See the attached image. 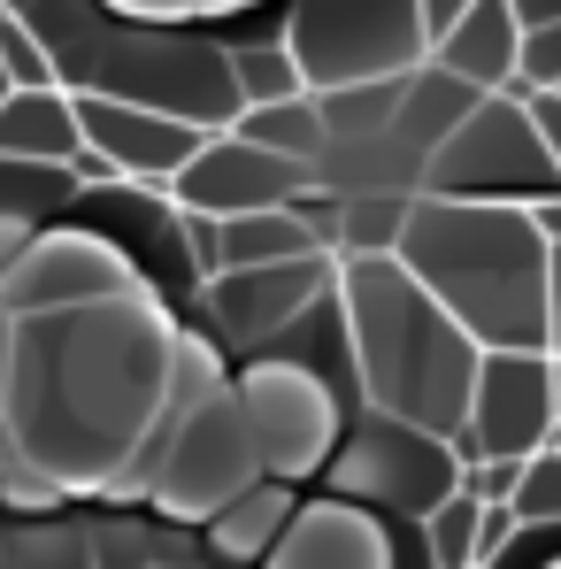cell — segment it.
<instances>
[{
    "mask_svg": "<svg viewBox=\"0 0 561 569\" xmlns=\"http://www.w3.org/2000/svg\"><path fill=\"white\" fill-rule=\"evenodd\" d=\"M170 362L178 347L139 292L16 316L8 423L23 462L62 492L123 485L139 439L170 416Z\"/></svg>",
    "mask_w": 561,
    "mask_h": 569,
    "instance_id": "1",
    "label": "cell"
},
{
    "mask_svg": "<svg viewBox=\"0 0 561 569\" xmlns=\"http://www.w3.org/2000/svg\"><path fill=\"white\" fill-rule=\"evenodd\" d=\"M469 323L477 347H547V231L523 200L431 192L392 247Z\"/></svg>",
    "mask_w": 561,
    "mask_h": 569,
    "instance_id": "2",
    "label": "cell"
},
{
    "mask_svg": "<svg viewBox=\"0 0 561 569\" xmlns=\"http://www.w3.org/2000/svg\"><path fill=\"white\" fill-rule=\"evenodd\" d=\"M339 292H347V323H354L362 400L400 408V416L462 439L477 362H484V347L469 339V323L400 254H354Z\"/></svg>",
    "mask_w": 561,
    "mask_h": 569,
    "instance_id": "3",
    "label": "cell"
},
{
    "mask_svg": "<svg viewBox=\"0 0 561 569\" xmlns=\"http://www.w3.org/2000/svg\"><path fill=\"white\" fill-rule=\"evenodd\" d=\"M331 485L370 500V508H392V516H431L454 485H462V439L400 416V408H377L347 431V447H331Z\"/></svg>",
    "mask_w": 561,
    "mask_h": 569,
    "instance_id": "4",
    "label": "cell"
},
{
    "mask_svg": "<svg viewBox=\"0 0 561 569\" xmlns=\"http://www.w3.org/2000/svg\"><path fill=\"white\" fill-rule=\"evenodd\" d=\"M423 170H431V192H462V200H539L561 186V162L547 154L523 93H484L423 154Z\"/></svg>",
    "mask_w": 561,
    "mask_h": 569,
    "instance_id": "5",
    "label": "cell"
},
{
    "mask_svg": "<svg viewBox=\"0 0 561 569\" xmlns=\"http://www.w3.org/2000/svg\"><path fill=\"white\" fill-rule=\"evenodd\" d=\"M262 470H270V462H262V447H254V423H247L239 392L223 385V392H208L200 408L178 416L170 455H162V470H154V508H162L170 523H208L223 500H239Z\"/></svg>",
    "mask_w": 561,
    "mask_h": 569,
    "instance_id": "6",
    "label": "cell"
},
{
    "mask_svg": "<svg viewBox=\"0 0 561 569\" xmlns=\"http://www.w3.org/2000/svg\"><path fill=\"white\" fill-rule=\"evenodd\" d=\"M423 39L431 31H423L415 0H300V23H292V54H300L308 86L415 70Z\"/></svg>",
    "mask_w": 561,
    "mask_h": 569,
    "instance_id": "7",
    "label": "cell"
},
{
    "mask_svg": "<svg viewBox=\"0 0 561 569\" xmlns=\"http://www.w3.org/2000/svg\"><path fill=\"white\" fill-rule=\"evenodd\" d=\"M231 392H239V408L254 423V447H262V462L278 477H308L331 462V447H339V385L315 362H300V355L247 362V378Z\"/></svg>",
    "mask_w": 561,
    "mask_h": 569,
    "instance_id": "8",
    "label": "cell"
},
{
    "mask_svg": "<svg viewBox=\"0 0 561 569\" xmlns=\"http://www.w3.org/2000/svg\"><path fill=\"white\" fill-rule=\"evenodd\" d=\"M547 439H561L554 355L547 347H484L469 423H462V455H531Z\"/></svg>",
    "mask_w": 561,
    "mask_h": 569,
    "instance_id": "9",
    "label": "cell"
},
{
    "mask_svg": "<svg viewBox=\"0 0 561 569\" xmlns=\"http://www.w3.org/2000/svg\"><path fill=\"white\" fill-rule=\"evenodd\" d=\"M108 292H131V254L116 231H39L16 254V270L0 278V300L16 316L78 308V300H108Z\"/></svg>",
    "mask_w": 561,
    "mask_h": 569,
    "instance_id": "10",
    "label": "cell"
},
{
    "mask_svg": "<svg viewBox=\"0 0 561 569\" xmlns=\"http://www.w3.org/2000/svg\"><path fill=\"white\" fill-rule=\"evenodd\" d=\"M70 100H78L86 139L116 162V178H131V186H170V178L192 162V147L208 139V131H200L192 116H178V108L108 93V86H86V93H70Z\"/></svg>",
    "mask_w": 561,
    "mask_h": 569,
    "instance_id": "11",
    "label": "cell"
},
{
    "mask_svg": "<svg viewBox=\"0 0 561 569\" xmlns=\"http://www.w3.org/2000/svg\"><path fill=\"white\" fill-rule=\"evenodd\" d=\"M323 292V254H284V262H247V270H208V323L223 331V347L254 355L284 339V323Z\"/></svg>",
    "mask_w": 561,
    "mask_h": 569,
    "instance_id": "12",
    "label": "cell"
},
{
    "mask_svg": "<svg viewBox=\"0 0 561 569\" xmlns=\"http://www.w3.org/2000/svg\"><path fill=\"white\" fill-rule=\"evenodd\" d=\"M300 170H308V162L270 154V147H254V139H239V131L223 123L216 139L192 147V162L170 178V200L192 208V216H239V208L292 200V192H300Z\"/></svg>",
    "mask_w": 561,
    "mask_h": 569,
    "instance_id": "13",
    "label": "cell"
},
{
    "mask_svg": "<svg viewBox=\"0 0 561 569\" xmlns=\"http://www.w3.org/2000/svg\"><path fill=\"white\" fill-rule=\"evenodd\" d=\"M270 562L278 569H384V562H400V547H392V531L370 516V500L331 492V500L292 508V523H284V539L270 547Z\"/></svg>",
    "mask_w": 561,
    "mask_h": 569,
    "instance_id": "14",
    "label": "cell"
},
{
    "mask_svg": "<svg viewBox=\"0 0 561 569\" xmlns=\"http://www.w3.org/2000/svg\"><path fill=\"white\" fill-rule=\"evenodd\" d=\"M431 54H439L447 70H462L469 86L500 93V86L515 78V54H523V16H515L508 0H469L462 16L431 39Z\"/></svg>",
    "mask_w": 561,
    "mask_h": 569,
    "instance_id": "15",
    "label": "cell"
},
{
    "mask_svg": "<svg viewBox=\"0 0 561 569\" xmlns=\"http://www.w3.org/2000/svg\"><path fill=\"white\" fill-rule=\"evenodd\" d=\"M292 477L262 470L239 500H223L200 531H208V555H223V562H270V547L284 539V523H292Z\"/></svg>",
    "mask_w": 561,
    "mask_h": 569,
    "instance_id": "16",
    "label": "cell"
},
{
    "mask_svg": "<svg viewBox=\"0 0 561 569\" xmlns=\"http://www.w3.org/2000/svg\"><path fill=\"white\" fill-rule=\"evenodd\" d=\"M86 147V123H78V100L54 93V86H8L0 93V154H23V162H70Z\"/></svg>",
    "mask_w": 561,
    "mask_h": 569,
    "instance_id": "17",
    "label": "cell"
},
{
    "mask_svg": "<svg viewBox=\"0 0 561 569\" xmlns=\"http://www.w3.org/2000/svg\"><path fill=\"white\" fill-rule=\"evenodd\" d=\"M477 100H484V86H469L462 70H447V62L431 54V70H408V93L392 108V139H408L415 154H431Z\"/></svg>",
    "mask_w": 561,
    "mask_h": 569,
    "instance_id": "18",
    "label": "cell"
},
{
    "mask_svg": "<svg viewBox=\"0 0 561 569\" xmlns=\"http://www.w3.org/2000/svg\"><path fill=\"white\" fill-rule=\"evenodd\" d=\"M231 131H239V139H254V147H270V154H292V162H315V154L331 147L323 100H308V93L247 100V108L231 116Z\"/></svg>",
    "mask_w": 561,
    "mask_h": 569,
    "instance_id": "19",
    "label": "cell"
},
{
    "mask_svg": "<svg viewBox=\"0 0 561 569\" xmlns=\"http://www.w3.org/2000/svg\"><path fill=\"white\" fill-rule=\"evenodd\" d=\"M408 93V70H384V78H347V86H323V123L331 139H377L392 131V108Z\"/></svg>",
    "mask_w": 561,
    "mask_h": 569,
    "instance_id": "20",
    "label": "cell"
},
{
    "mask_svg": "<svg viewBox=\"0 0 561 569\" xmlns=\"http://www.w3.org/2000/svg\"><path fill=\"white\" fill-rule=\"evenodd\" d=\"M477 516H484V500H477L469 485H454V492L423 516V562H439V569L477 562Z\"/></svg>",
    "mask_w": 561,
    "mask_h": 569,
    "instance_id": "21",
    "label": "cell"
},
{
    "mask_svg": "<svg viewBox=\"0 0 561 569\" xmlns=\"http://www.w3.org/2000/svg\"><path fill=\"white\" fill-rule=\"evenodd\" d=\"M231 70H239V108L278 100V93H308V70H300L292 47H231Z\"/></svg>",
    "mask_w": 561,
    "mask_h": 569,
    "instance_id": "22",
    "label": "cell"
},
{
    "mask_svg": "<svg viewBox=\"0 0 561 569\" xmlns=\"http://www.w3.org/2000/svg\"><path fill=\"white\" fill-rule=\"evenodd\" d=\"M408 208H415V200H400V192L347 200V216H339V239H347L354 254H392V247H400V231H408Z\"/></svg>",
    "mask_w": 561,
    "mask_h": 569,
    "instance_id": "23",
    "label": "cell"
},
{
    "mask_svg": "<svg viewBox=\"0 0 561 569\" xmlns=\"http://www.w3.org/2000/svg\"><path fill=\"white\" fill-rule=\"evenodd\" d=\"M539 86H561V16L554 23H523V54H515V78L500 93H539Z\"/></svg>",
    "mask_w": 561,
    "mask_h": 569,
    "instance_id": "24",
    "label": "cell"
},
{
    "mask_svg": "<svg viewBox=\"0 0 561 569\" xmlns=\"http://www.w3.org/2000/svg\"><path fill=\"white\" fill-rule=\"evenodd\" d=\"M0 562L8 569H31V562H93L70 531H47V523H8L0 531Z\"/></svg>",
    "mask_w": 561,
    "mask_h": 569,
    "instance_id": "25",
    "label": "cell"
},
{
    "mask_svg": "<svg viewBox=\"0 0 561 569\" xmlns=\"http://www.w3.org/2000/svg\"><path fill=\"white\" fill-rule=\"evenodd\" d=\"M515 516H561V439L523 455V485H515Z\"/></svg>",
    "mask_w": 561,
    "mask_h": 569,
    "instance_id": "26",
    "label": "cell"
},
{
    "mask_svg": "<svg viewBox=\"0 0 561 569\" xmlns=\"http://www.w3.org/2000/svg\"><path fill=\"white\" fill-rule=\"evenodd\" d=\"M0 62H8V78H16V86H54V54H47V47L8 16V8H0Z\"/></svg>",
    "mask_w": 561,
    "mask_h": 569,
    "instance_id": "27",
    "label": "cell"
},
{
    "mask_svg": "<svg viewBox=\"0 0 561 569\" xmlns=\"http://www.w3.org/2000/svg\"><path fill=\"white\" fill-rule=\"evenodd\" d=\"M462 485L477 492V500H515L523 455H462Z\"/></svg>",
    "mask_w": 561,
    "mask_h": 569,
    "instance_id": "28",
    "label": "cell"
},
{
    "mask_svg": "<svg viewBox=\"0 0 561 569\" xmlns=\"http://www.w3.org/2000/svg\"><path fill=\"white\" fill-rule=\"evenodd\" d=\"M39 231H47V216H31V208H16V200H0V278L16 270V254H23V247H31Z\"/></svg>",
    "mask_w": 561,
    "mask_h": 569,
    "instance_id": "29",
    "label": "cell"
},
{
    "mask_svg": "<svg viewBox=\"0 0 561 569\" xmlns=\"http://www.w3.org/2000/svg\"><path fill=\"white\" fill-rule=\"evenodd\" d=\"M531 123H539L547 154L561 162V86H539V93H531Z\"/></svg>",
    "mask_w": 561,
    "mask_h": 569,
    "instance_id": "30",
    "label": "cell"
},
{
    "mask_svg": "<svg viewBox=\"0 0 561 569\" xmlns=\"http://www.w3.org/2000/svg\"><path fill=\"white\" fill-rule=\"evenodd\" d=\"M547 347L561 355V239L547 247Z\"/></svg>",
    "mask_w": 561,
    "mask_h": 569,
    "instance_id": "31",
    "label": "cell"
},
{
    "mask_svg": "<svg viewBox=\"0 0 561 569\" xmlns=\"http://www.w3.org/2000/svg\"><path fill=\"white\" fill-rule=\"evenodd\" d=\"M108 8H123V16H147V23H170V16H186V8H208V0H108Z\"/></svg>",
    "mask_w": 561,
    "mask_h": 569,
    "instance_id": "32",
    "label": "cell"
},
{
    "mask_svg": "<svg viewBox=\"0 0 561 569\" xmlns=\"http://www.w3.org/2000/svg\"><path fill=\"white\" fill-rule=\"evenodd\" d=\"M8 385H16V308L0 300V408H8Z\"/></svg>",
    "mask_w": 561,
    "mask_h": 569,
    "instance_id": "33",
    "label": "cell"
},
{
    "mask_svg": "<svg viewBox=\"0 0 561 569\" xmlns=\"http://www.w3.org/2000/svg\"><path fill=\"white\" fill-rule=\"evenodd\" d=\"M523 208H531V223H539V231H547V247H554V239H561V186L539 192V200H523Z\"/></svg>",
    "mask_w": 561,
    "mask_h": 569,
    "instance_id": "34",
    "label": "cell"
},
{
    "mask_svg": "<svg viewBox=\"0 0 561 569\" xmlns=\"http://www.w3.org/2000/svg\"><path fill=\"white\" fill-rule=\"evenodd\" d=\"M415 8H423V31H431V39H439V31H447V23H454V16H462L469 0H415Z\"/></svg>",
    "mask_w": 561,
    "mask_h": 569,
    "instance_id": "35",
    "label": "cell"
},
{
    "mask_svg": "<svg viewBox=\"0 0 561 569\" xmlns=\"http://www.w3.org/2000/svg\"><path fill=\"white\" fill-rule=\"evenodd\" d=\"M508 8H515L523 23H554V16H561V0H508Z\"/></svg>",
    "mask_w": 561,
    "mask_h": 569,
    "instance_id": "36",
    "label": "cell"
},
{
    "mask_svg": "<svg viewBox=\"0 0 561 569\" xmlns=\"http://www.w3.org/2000/svg\"><path fill=\"white\" fill-rule=\"evenodd\" d=\"M554 416H561V355H554Z\"/></svg>",
    "mask_w": 561,
    "mask_h": 569,
    "instance_id": "37",
    "label": "cell"
},
{
    "mask_svg": "<svg viewBox=\"0 0 561 569\" xmlns=\"http://www.w3.org/2000/svg\"><path fill=\"white\" fill-rule=\"evenodd\" d=\"M8 86H16V78H8V62H0V93H8Z\"/></svg>",
    "mask_w": 561,
    "mask_h": 569,
    "instance_id": "38",
    "label": "cell"
},
{
    "mask_svg": "<svg viewBox=\"0 0 561 569\" xmlns=\"http://www.w3.org/2000/svg\"><path fill=\"white\" fill-rule=\"evenodd\" d=\"M208 8H231V0H208Z\"/></svg>",
    "mask_w": 561,
    "mask_h": 569,
    "instance_id": "39",
    "label": "cell"
}]
</instances>
